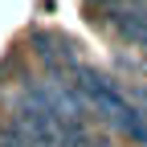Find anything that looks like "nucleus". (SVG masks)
Wrapping results in <instances>:
<instances>
[{
    "mask_svg": "<svg viewBox=\"0 0 147 147\" xmlns=\"http://www.w3.org/2000/svg\"><path fill=\"white\" fill-rule=\"evenodd\" d=\"M139 110L147 115V90H139Z\"/></svg>",
    "mask_w": 147,
    "mask_h": 147,
    "instance_id": "20e7f679",
    "label": "nucleus"
},
{
    "mask_svg": "<svg viewBox=\"0 0 147 147\" xmlns=\"http://www.w3.org/2000/svg\"><path fill=\"white\" fill-rule=\"evenodd\" d=\"M78 90L90 102V110H98L106 123H115L123 135H131L135 143H147V115L139 110V102H131L123 90L98 69H78Z\"/></svg>",
    "mask_w": 147,
    "mask_h": 147,
    "instance_id": "f257e3e1",
    "label": "nucleus"
},
{
    "mask_svg": "<svg viewBox=\"0 0 147 147\" xmlns=\"http://www.w3.org/2000/svg\"><path fill=\"white\" fill-rule=\"evenodd\" d=\"M12 127H16V135H21L29 147H61V123L53 119V110L41 102V94H37L33 86H29L25 102L16 106Z\"/></svg>",
    "mask_w": 147,
    "mask_h": 147,
    "instance_id": "f03ea898",
    "label": "nucleus"
},
{
    "mask_svg": "<svg viewBox=\"0 0 147 147\" xmlns=\"http://www.w3.org/2000/svg\"><path fill=\"white\" fill-rule=\"evenodd\" d=\"M119 33H123L131 45H143V49H147V12L123 8V12H119Z\"/></svg>",
    "mask_w": 147,
    "mask_h": 147,
    "instance_id": "7ed1b4c3",
    "label": "nucleus"
}]
</instances>
